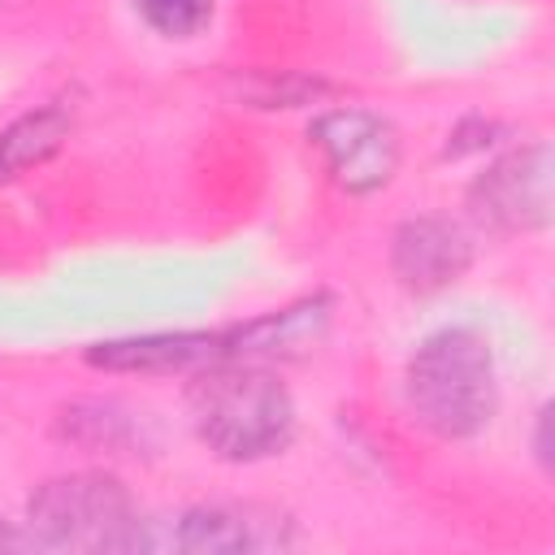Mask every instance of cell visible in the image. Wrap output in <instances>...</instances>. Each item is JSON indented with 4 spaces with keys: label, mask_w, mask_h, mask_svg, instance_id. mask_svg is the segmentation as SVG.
I'll return each instance as SVG.
<instances>
[{
    "label": "cell",
    "mask_w": 555,
    "mask_h": 555,
    "mask_svg": "<svg viewBox=\"0 0 555 555\" xmlns=\"http://www.w3.org/2000/svg\"><path fill=\"white\" fill-rule=\"evenodd\" d=\"M87 360L113 373H195L217 360H243V347H238V325H230V330H178V334L95 343Z\"/></svg>",
    "instance_id": "52a82bcc"
},
{
    "label": "cell",
    "mask_w": 555,
    "mask_h": 555,
    "mask_svg": "<svg viewBox=\"0 0 555 555\" xmlns=\"http://www.w3.org/2000/svg\"><path fill=\"white\" fill-rule=\"evenodd\" d=\"M468 212L499 234L542 230L551 221V147L529 143L486 165L468 186Z\"/></svg>",
    "instance_id": "8992f818"
},
{
    "label": "cell",
    "mask_w": 555,
    "mask_h": 555,
    "mask_svg": "<svg viewBox=\"0 0 555 555\" xmlns=\"http://www.w3.org/2000/svg\"><path fill=\"white\" fill-rule=\"evenodd\" d=\"M403 399L412 421L434 438H477L499 408V373L486 334L473 325H442L425 334L408 356Z\"/></svg>",
    "instance_id": "7a4b0ae2"
},
{
    "label": "cell",
    "mask_w": 555,
    "mask_h": 555,
    "mask_svg": "<svg viewBox=\"0 0 555 555\" xmlns=\"http://www.w3.org/2000/svg\"><path fill=\"white\" fill-rule=\"evenodd\" d=\"M130 9L160 39H195L212 22L217 0H130Z\"/></svg>",
    "instance_id": "30bf717a"
},
{
    "label": "cell",
    "mask_w": 555,
    "mask_h": 555,
    "mask_svg": "<svg viewBox=\"0 0 555 555\" xmlns=\"http://www.w3.org/2000/svg\"><path fill=\"white\" fill-rule=\"evenodd\" d=\"M186 416L195 438L225 464L282 455L295 438V399L260 360H217L191 373Z\"/></svg>",
    "instance_id": "6da1fadb"
},
{
    "label": "cell",
    "mask_w": 555,
    "mask_h": 555,
    "mask_svg": "<svg viewBox=\"0 0 555 555\" xmlns=\"http://www.w3.org/2000/svg\"><path fill=\"white\" fill-rule=\"evenodd\" d=\"M468 260H473V247L464 230L447 217H412L390 238V269L416 295L460 282Z\"/></svg>",
    "instance_id": "ba28073f"
},
{
    "label": "cell",
    "mask_w": 555,
    "mask_h": 555,
    "mask_svg": "<svg viewBox=\"0 0 555 555\" xmlns=\"http://www.w3.org/2000/svg\"><path fill=\"white\" fill-rule=\"evenodd\" d=\"M69 130H74V108H65L61 100L39 104L17 121H9L0 130V182H13L26 169L43 165L69 139Z\"/></svg>",
    "instance_id": "9c48e42d"
},
{
    "label": "cell",
    "mask_w": 555,
    "mask_h": 555,
    "mask_svg": "<svg viewBox=\"0 0 555 555\" xmlns=\"http://www.w3.org/2000/svg\"><path fill=\"white\" fill-rule=\"evenodd\" d=\"M17 529L26 551H147V520L108 473L48 477L26 499Z\"/></svg>",
    "instance_id": "3957f363"
},
{
    "label": "cell",
    "mask_w": 555,
    "mask_h": 555,
    "mask_svg": "<svg viewBox=\"0 0 555 555\" xmlns=\"http://www.w3.org/2000/svg\"><path fill=\"white\" fill-rule=\"evenodd\" d=\"M308 139L347 195H373L390 186L403 160L399 130L369 108H330L308 126Z\"/></svg>",
    "instance_id": "5b68a950"
},
{
    "label": "cell",
    "mask_w": 555,
    "mask_h": 555,
    "mask_svg": "<svg viewBox=\"0 0 555 555\" xmlns=\"http://www.w3.org/2000/svg\"><path fill=\"white\" fill-rule=\"evenodd\" d=\"M208 551V555H234V551H286L295 546V525L256 503H195L182 507L169 525L147 520V551Z\"/></svg>",
    "instance_id": "277c9868"
}]
</instances>
